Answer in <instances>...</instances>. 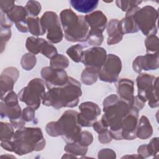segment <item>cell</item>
Masks as SVG:
<instances>
[{
    "instance_id": "cell-20",
    "label": "cell",
    "mask_w": 159,
    "mask_h": 159,
    "mask_svg": "<svg viewBox=\"0 0 159 159\" xmlns=\"http://www.w3.org/2000/svg\"><path fill=\"white\" fill-rule=\"evenodd\" d=\"M116 89L118 96L128 103L134 97V83L130 79H120L116 85Z\"/></svg>"
},
{
    "instance_id": "cell-35",
    "label": "cell",
    "mask_w": 159,
    "mask_h": 159,
    "mask_svg": "<svg viewBox=\"0 0 159 159\" xmlns=\"http://www.w3.org/2000/svg\"><path fill=\"white\" fill-rule=\"evenodd\" d=\"M14 127L11 123L8 122H1V130H0V140H12L14 134Z\"/></svg>"
},
{
    "instance_id": "cell-22",
    "label": "cell",
    "mask_w": 159,
    "mask_h": 159,
    "mask_svg": "<svg viewBox=\"0 0 159 159\" xmlns=\"http://www.w3.org/2000/svg\"><path fill=\"white\" fill-rule=\"evenodd\" d=\"M118 22V19H111L107 24L106 30L108 35L107 43L109 45L118 43L122 40L123 38V35L120 32L119 30Z\"/></svg>"
},
{
    "instance_id": "cell-33",
    "label": "cell",
    "mask_w": 159,
    "mask_h": 159,
    "mask_svg": "<svg viewBox=\"0 0 159 159\" xmlns=\"http://www.w3.org/2000/svg\"><path fill=\"white\" fill-rule=\"evenodd\" d=\"M37 63V58L35 55L30 53H26L21 58L20 65L22 68L26 71L33 69Z\"/></svg>"
},
{
    "instance_id": "cell-38",
    "label": "cell",
    "mask_w": 159,
    "mask_h": 159,
    "mask_svg": "<svg viewBox=\"0 0 159 159\" xmlns=\"http://www.w3.org/2000/svg\"><path fill=\"white\" fill-rule=\"evenodd\" d=\"M11 30L9 27H0V37H1V53H2L6 48V45L11 37Z\"/></svg>"
},
{
    "instance_id": "cell-7",
    "label": "cell",
    "mask_w": 159,
    "mask_h": 159,
    "mask_svg": "<svg viewBox=\"0 0 159 159\" xmlns=\"http://www.w3.org/2000/svg\"><path fill=\"white\" fill-rule=\"evenodd\" d=\"M130 16H133L139 30L144 35H155L157 33V22L158 12L153 6H145Z\"/></svg>"
},
{
    "instance_id": "cell-29",
    "label": "cell",
    "mask_w": 159,
    "mask_h": 159,
    "mask_svg": "<svg viewBox=\"0 0 159 159\" xmlns=\"http://www.w3.org/2000/svg\"><path fill=\"white\" fill-rule=\"evenodd\" d=\"M88 147H84L77 142L68 143L64 147V150L66 153H71L76 157L84 156L88 152Z\"/></svg>"
},
{
    "instance_id": "cell-11",
    "label": "cell",
    "mask_w": 159,
    "mask_h": 159,
    "mask_svg": "<svg viewBox=\"0 0 159 159\" xmlns=\"http://www.w3.org/2000/svg\"><path fill=\"white\" fill-rule=\"evenodd\" d=\"M25 47L30 53L35 55L41 53L43 56L50 59L58 54L57 48L42 38L29 37L25 42Z\"/></svg>"
},
{
    "instance_id": "cell-41",
    "label": "cell",
    "mask_w": 159,
    "mask_h": 159,
    "mask_svg": "<svg viewBox=\"0 0 159 159\" xmlns=\"http://www.w3.org/2000/svg\"><path fill=\"white\" fill-rule=\"evenodd\" d=\"M98 157L100 159H114L116 158V154L111 148H103L98 152Z\"/></svg>"
},
{
    "instance_id": "cell-12",
    "label": "cell",
    "mask_w": 159,
    "mask_h": 159,
    "mask_svg": "<svg viewBox=\"0 0 159 159\" xmlns=\"http://www.w3.org/2000/svg\"><path fill=\"white\" fill-rule=\"evenodd\" d=\"M64 31L65 39L71 42H84L88 38L89 27L84 16H79L78 20Z\"/></svg>"
},
{
    "instance_id": "cell-16",
    "label": "cell",
    "mask_w": 159,
    "mask_h": 159,
    "mask_svg": "<svg viewBox=\"0 0 159 159\" xmlns=\"http://www.w3.org/2000/svg\"><path fill=\"white\" fill-rule=\"evenodd\" d=\"M139 111L130 107L128 113L122 120V135L123 139L132 140L137 138L136 130L139 121Z\"/></svg>"
},
{
    "instance_id": "cell-26",
    "label": "cell",
    "mask_w": 159,
    "mask_h": 159,
    "mask_svg": "<svg viewBox=\"0 0 159 159\" xmlns=\"http://www.w3.org/2000/svg\"><path fill=\"white\" fill-rule=\"evenodd\" d=\"M78 19L79 16L71 9H63L60 14V20L63 30L76 22Z\"/></svg>"
},
{
    "instance_id": "cell-42",
    "label": "cell",
    "mask_w": 159,
    "mask_h": 159,
    "mask_svg": "<svg viewBox=\"0 0 159 159\" xmlns=\"http://www.w3.org/2000/svg\"><path fill=\"white\" fill-rule=\"evenodd\" d=\"M145 102L137 95L135 96H134V98L131 100V101L129 102V104L130 107H133L137 110L140 111L145 106Z\"/></svg>"
},
{
    "instance_id": "cell-30",
    "label": "cell",
    "mask_w": 159,
    "mask_h": 159,
    "mask_svg": "<svg viewBox=\"0 0 159 159\" xmlns=\"http://www.w3.org/2000/svg\"><path fill=\"white\" fill-rule=\"evenodd\" d=\"M104 40V37L102 35V32L96 29H89L87 42L88 45L93 47L100 46Z\"/></svg>"
},
{
    "instance_id": "cell-2",
    "label": "cell",
    "mask_w": 159,
    "mask_h": 159,
    "mask_svg": "<svg viewBox=\"0 0 159 159\" xmlns=\"http://www.w3.org/2000/svg\"><path fill=\"white\" fill-rule=\"evenodd\" d=\"M81 95V83L77 80L69 76L67 83L63 86L48 89L45 93L42 103L55 109L62 107L72 108L78 104Z\"/></svg>"
},
{
    "instance_id": "cell-39",
    "label": "cell",
    "mask_w": 159,
    "mask_h": 159,
    "mask_svg": "<svg viewBox=\"0 0 159 159\" xmlns=\"http://www.w3.org/2000/svg\"><path fill=\"white\" fill-rule=\"evenodd\" d=\"M35 110L30 106L24 107L22 110V117L25 122L37 123V120L35 118Z\"/></svg>"
},
{
    "instance_id": "cell-47",
    "label": "cell",
    "mask_w": 159,
    "mask_h": 159,
    "mask_svg": "<svg viewBox=\"0 0 159 159\" xmlns=\"http://www.w3.org/2000/svg\"><path fill=\"white\" fill-rule=\"evenodd\" d=\"M94 129V130L99 134H101L107 130L109 129V128L105 127L103 124L102 123L101 120H96L95 122H94V124H93V126H92Z\"/></svg>"
},
{
    "instance_id": "cell-10",
    "label": "cell",
    "mask_w": 159,
    "mask_h": 159,
    "mask_svg": "<svg viewBox=\"0 0 159 159\" xmlns=\"http://www.w3.org/2000/svg\"><path fill=\"white\" fill-rule=\"evenodd\" d=\"M1 118L7 117L9 120L19 119L22 117V111L19 104L18 95L13 91L9 92L0 103Z\"/></svg>"
},
{
    "instance_id": "cell-31",
    "label": "cell",
    "mask_w": 159,
    "mask_h": 159,
    "mask_svg": "<svg viewBox=\"0 0 159 159\" xmlns=\"http://www.w3.org/2000/svg\"><path fill=\"white\" fill-rule=\"evenodd\" d=\"M86 47L81 44H76L71 46L66 50V54L68 56L75 62L79 63L81 62V59L82 54L84 52L83 48Z\"/></svg>"
},
{
    "instance_id": "cell-48",
    "label": "cell",
    "mask_w": 159,
    "mask_h": 159,
    "mask_svg": "<svg viewBox=\"0 0 159 159\" xmlns=\"http://www.w3.org/2000/svg\"><path fill=\"white\" fill-rule=\"evenodd\" d=\"M1 146L7 151L13 152L12 151V140H1Z\"/></svg>"
},
{
    "instance_id": "cell-15",
    "label": "cell",
    "mask_w": 159,
    "mask_h": 159,
    "mask_svg": "<svg viewBox=\"0 0 159 159\" xmlns=\"http://www.w3.org/2000/svg\"><path fill=\"white\" fill-rule=\"evenodd\" d=\"M107 53L101 47H93L84 50L82 54L81 62L86 66L100 70L106 61Z\"/></svg>"
},
{
    "instance_id": "cell-13",
    "label": "cell",
    "mask_w": 159,
    "mask_h": 159,
    "mask_svg": "<svg viewBox=\"0 0 159 159\" xmlns=\"http://www.w3.org/2000/svg\"><path fill=\"white\" fill-rule=\"evenodd\" d=\"M79 109L80 112L78 115V121L81 127H92L101 112L98 105L91 101L81 103Z\"/></svg>"
},
{
    "instance_id": "cell-1",
    "label": "cell",
    "mask_w": 159,
    "mask_h": 159,
    "mask_svg": "<svg viewBox=\"0 0 159 159\" xmlns=\"http://www.w3.org/2000/svg\"><path fill=\"white\" fill-rule=\"evenodd\" d=\"M102 106L104 114L101 119L102 123L109 128L112 139L123 140L122 120L129 111V103L117 95L112 94L104 99Z\"/></svg>"
},
{
    "instance_id": "cell-36",
    "label": "cell",
    "mask_w": 159,
    "mask_h": 159,
    "mask_svg": "<svg viewBox=\"0 0 159 159\" xmlns=\"http://www.w3.org/2000/svg\"><path fill=\"white\" fill-rule=\"evenodd\" d=\"M29 17H36L41 11L42 7L39 2L37 1H28L25 6Z\"/></svg>"
},
{
    "instance_id": "cell-8",
    "label": "cell",
    "mask_w": 159,
    "mask_h": 159,
    "mask_svg": "<svg viewBox=\"0 0 159 159\" xmlns=\"http://www.w3.org/2000/svg\"><path fill=\"white\" fill-rule=\"evenodd\" d=\"M40 22L47 32V39L51 43H58L63 38L61 24L57 13L53 11L45 12L40 18Z\"/></svg>"
},
{
    "instance_id": "cell-14",
    "label": "cell",
    "mask_w": 159,
    "mask_h": 159,
    "mask_svg": "<svg viewBox=\"0 0 159 159\" xmlns=\"http://www.w3.org/2000/svg\"><path fill=\"white\" fill-rule=\"evenodd\" d=\"M41 76L44 80L48 89L63 86L67 83L69 78L65 70L53 69L50 66H45L42 69Z\"/></svg>"
},
{
    "instance_id": "cell-28",
    "label": "cell",
    "mask_w": 159,
    "mask_h": 159,
    "mask_svg": "<svg viewBox=\"0 0 159 159\" xmlns=\"http://www.w3.org/2000/svg\"><path fill=\"white\" fill-rule=\"evenodd\" d=\"M98 70L86 67L82 71L81 75V80L82 83L86 85H92L95 83L98 78Z\"/></svg>"
},
{
    "instance_id": "cell-21",
    "label": "cell",
    "mask_w": 159,
    "mask_h": 159,
    "mask_svg": "<svg viewBox=\"0 0 159 159\" xmlns=\"http://www.w3.org/2000/svg\"><path fill=\"white\" fill-rule=\"evenodd\" d=\"M84 19L90 29L99 30L103 32L106 28L107 19L106 15L101 11H94L86 15Z\"/></svg>"
},
{
    "instance_id": "cell-3",
    "label": "cell",
    "mask_w": 159,
    "mask_h": 159,
    "mask_svg": "<svg viewBox=\"0 0 159 159\" xmlns=\"http://www.w3.org/2000/svg\"><path fill=\"white\" fill-rule=\"evenodd\" d=\"M78 112L76 111H65L57 121H52L47 124V133L53 137L61 136L66 143L77 142L81 133V127L78 121Z\"/></svg>"
},
{
    "instance_id": "cell-32",
    "label": "cell",
    "mask_w": 159,
    "mask_h": 159,
    "mask_svg": "<svg viewBox=\"0 0 159 159\" xmlns=\"http://www.w3.org/2000/svg\"><path fill=\"white\" fill-rule=\"evenodd\" d=\"M69 65L68 58L62 54H57L50 61V66L53 69L65 70Z\"/></svg>"
},
{
    "instance_id": "cell-46",
    "label": "cell",
    "mask_w": 159,
    "mask_h": 159,
    "mask_svg": "<svg viewBox=\"0 0 159 159\" xmlns=\"http://www.w3.org/2000/svg\"><path fill=\"white\" fill-rule=\"evenodd\" d=\"M137 152L138 155L141 157V158H145L151 156L147 144H144L139 146L137 150Z\"/></svg>"
},
{
    "instance_id": "cell-34",
    "label": "cell",
    "mask_w": 159,
    "mask_h": 159,
    "mask_svg": "<svg viewBox=\"0 0 159 159\" xmlns=\"http://www.w3.org/2000/svg\"><path fill=\"white\" fill-rule=\"evenodd\" d=\"M145 45L147 53H158L159 48V39L157 35H150L147 36L145 40Z\"/></svg>"
},
{
    "instance_id": "cell-23",
    "label": "cell",
    "mask_w": 159,
    "mask_h": 159,
    "mask_svg": "<svg viewBox=\"0 0 159 159\" xmlns=\"http://www.w3.org/2000/svg\"><path fill=\"white\" fill-rule=\"evenodd\" d=\"M153 134V128L145 116H142L139 119L136 130L137 137L142 140L149 139Z\"/></svg>"
},
{
    "instance_id": "cell-40",
    "label": "cell",
    "mask_w": 159,
    "mask_h": 159,
    "mask_svg": "<svg viewBox=\"0 0 159 159\" xmlns=\"http://www.w3.org/2000/svg\"><path fill=\"white\" fill-rule=\"evenodd\" d=\"M93 141V136L91 132L84 130L81 131L80 139L76 142L78 143L80 145L84 147H88L90 145Z\"/></svg>"
},
{
    "instance_id": "cell-4",
    "label": "cell",
    "mask_w": 159,
    "mask_h": 159,
    "mask_svg": "<svg viewBox=\"0 0 159 159\" xmlns=\"http://www.w3.org/2000/svg\"><path fill=\"white\" fill-rule=\"evenodd\" d=\"M12 142V151L18 155L41 151L46 143L40 128L26 127L16 130Z\"/></svg>"
},
{
    "instance_id": "cell-18",
    "label": "cell",
    "mask_w": 159,
    "mask_h": 159,
    "mask_svg": "<svg viewBox=\"0 0 159 159\" xmlns=\"http://www.w3.org/2000/svg\"><path fill=\"white\" fill-rule=\"evenodd\" d=\"M19 75V72L15 67H7L2 71L0 76L1 99L5 96L7 93L12 91Z\"/></svg>"
},
{
    "instance_id": "cell-27",
    "label": "cell",
    "mask_w": 159,
    "mask_h": 159,
    "mask_svg": "<svg viewBox=\"0 0 159 159\" xmlns=\"http://www.w3.org/2000/svg\"><path fill=\"white\" fill-rule=\"evenodd\" d=\"M27 26L29 32L35 37H39L44 35L46 32L43 29L40 19L38 17H28L27 18Z\"/></svg>"
},
{
    "instance_id": "cell-45",
    "label": "cell",
    "mask_w": 159,
    "mask_h": 159,
    "mask_svg": "<svg viewBox=\"0 0 159 159\" xmlns=\"http://www.w3.org/2000/svg\"><path fill=\"white\" fill-rule=\"evenodd\" d=\"M112 138L109 129L101 134H99L98 135V140L101 143H109L112 141Z\"/></svg>"
},
{
    "instance_id": "cell-37",
    "label": "cell",
    "mask_w": 159,
    "mask_h": 159,
    "mask_svg": "<svg viewBox=\"0 0 159 159\" xmlns=\"http://www.w3.org/2000/svg\"><path fill=\"white\" fill-rule=\"evenodd\" d=\"M117 6L119 7L122 11H125V12L131 9L132 8L139 6L140 4L142 2V1H122V0H117L115 1Z\"/></svg>"
},
{
    "instance_id": "cell-24",
    "label": "cell",
    "mask_w": 159,
    "mask_h": 159,
    "mask_svg": "<svg viewBox=\"0 0 159 159\" xmlns=\"http://www.w3.org/2000/svg\"><path fill=\"white\" fill-rule=\"evenodd\" d=\"M71 6L81 13H88L94 10L98 5V0H71Z\"/></svg>"
},
{
    "instance_id": "cell-19",
    "label": "cell",
    "mask_w": 159,
    "mask_h": 159,
    "mask_svg": "<svg viewBox=\"0 0 159 159\" xmlns=\"http://www.w3.org/2000/svg\"><path fill=\"white\" fill-rule=\"evenodd\" d=\"M6 14L11 21L15 24L16 28L19 32L22 33L29 32L27 26L28 14L25 7L15 5Z\"/></svg>"
},
{
    "instance_id": "cell-9",
    "label": "cell",
    "mask_w": 159,
    "mask_h": 159,
    "mask_svg": "<svg viewBox=\"0 0 159 159\" xmlns=\"http://www.w3.org/2000/svg\"><path fill=\"white\" fill-rule=\"evenodd\" d=\"M122 70L120 58L114 54H108L105 62L100 68L98 78L104 82L115 83L117 81L119 75Z\"/></svg>"
},
{
    "instance_id": "cell-44",
    "label": "cell",
    "mask_w": 159,
    "mask_h": 159,
    "mask_svg": "<svg viewBox=\"0 0 159 159\" xmlns=\"http://www.w3.org/2000/svg\"><path fill=\"white\" fill-rule=\"evenodd\" d=\"M15 2L13 1H6L1 0L0 1V7L1 12L7 14L11 9L15 6Z\"/></svg>"
},
{
    "instance_id": "cell-5",
    "label": "cell",
    "mask_w": 159,
    "mask_h": 159,
    "mask_svg": "<svg viewBox=\"0 0 159 159\" xmlns=\"http://www.w3.org/2000/svg\"><path fill=\"white\" fill-rule=\"evenodd\" d=\"M158 77L148 73H140L136 79L138 88L137 96L151 108L159 106L158 97Z\"/></svg>"
},
{
    "instance_id": "cell-25",
    "label": "cell",
    "mask_w": 159,
    "mask_h": 159,
    "mask_svg": "<svg viewBox=\"0 0 159 159\" xmlns=\"http://www.w3.org/2000/svg\"><path fill=\"white\" fill-rule=\"evenodd\" d=\"M118 27L123 35L127 34L136 33L139 30L132 16H125V17L119 20Z\"/></svg>"
},
{
    "instance_id": "cell-17",
    "label": "cell",
    "mask_w": 159,
    "mask_h": 159,
    "mask_svg": "<svg viewBox=\"0 0 159 159\" xmlns=\"http://www.w3.org/2000/svg\"><path fill=\"white\" fill-rule=\"evenodd\" d=\"M158 67L159 57L158 53H147L145 55L138 56L132 63L134 71L139 74L143 70H155Z\"/></svg>"
},
{
    "instance_id": "cell-43",
    "label": "cell",
    "mask_w": 159,
    "mask_h": 159,
    "mask_svg": "<svg viewBox=\"0 0 159 159\" xmlns=\"http://www.w3.org/2000/svg\"><path fill=\"white\" fill-rule=\"evenodd\" d=\"M148 147L149 148L151 156L155 157L156 155L158 154V137L153 138L147 144Z\"/></svg>"
},
{
    "instance_id": "cell-6",
    "label": "cell",
    "mask_w": 159,
    "mask_h": 159,
    "mask_svg": "<svg viewBox=\"0 0 159 159\" xmlns=\"http://www.w3.org/2000/svg\"><path fill=\"white\" fill-rule=\"evenodd\" d=\"M45 81L39 78L31 80L18 93L19 100L37 110L46 93Z\"/></svg>"
}]
</instances>
